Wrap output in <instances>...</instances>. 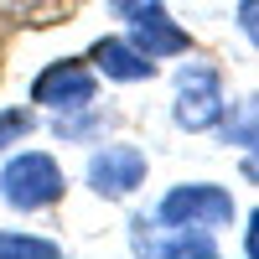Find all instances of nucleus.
<instances>
[{"mask_svg":"<svg viewBox=\"0 0 259 259\" xmlns=\"http://www.w3.org/2000/svg\"><path fill=\"white\" fill-rule=\"evenodd\" d=\"M31 130H36V114H31V109H0V150L21 145Z\"/></svg>","mask_w":259,"mask_h":259,"instance_id":"9b49d317","label":"nucleus"},{"mask_svg":"<svg viewBox=\"0 0 259 259\" xmlns=\"http://www.w3.org/2000/svg\"><path fill=\"white\" fill-rule=\"evenodd\" d=\"M94 130H99V114H89V109H83V119H68V114L57 119V135L62 140H89Z\"/></svg>","mask_w":259,"mask_h":259,"instance_id":"f8f14e48","label":"nucleus"},{"mask_svg":"<svg viewBox=\"0 0 259 259\" xmlns=\"http://www.w3.org/2000/svg\"><path fill=\"white\" fill-rule=\"evenodd\" d=\"M239 31L259 47V0H239Z\"/></svg>","mask_w":259,"mask_h":259,"instance_id":"ddd939ff","label":"nucleus"},{"mask_svg":"<svg viewBox=\"0 0 259 259\" xmlns=\"http://www.w3.org/2000/svg\"><path fill=\"white\" fill-rule=\"evenodd\" d=\"M62 192H68L62 166L47 150H21V156H11L6 171H0V197L16 212H47V207L62 202Z\"/></svg>","mask_w":259,"mask_h":259,"instance_id":"f257e3e1","label":"nucleus"},{"mask_svg":"<svg viewBox=\"0 0 259 259\" xmlns=\"http://www.w3.org/2000/svg\"><path fill=\"white\" fill-rule=\"evenodd\" d=\"M135 233H130V249L135 254H156V259H212L218 254V244H212L207 228H161V233H145V218L130 223Z\"/></svg>","mask_w":259,"mask_h":259,"instance_id":"423d86ee","label":"nucleus"},{"mask_svg":"<svg viewBox=\"0 0 259 259\" xmlns=\"http://www.w3.org/2000/svg\"><path fill=\"white\" fill-rule=\"evenodd\" d=\"M130 26V41H135V47L150 57V62H161V57H182L192 41H187V31L177 26V21H171L166 11H161V0H150L145 11H135L124 21Z\"/></svg>","mask_w":259,"mask_h":259,"instance_id":"0eeeda50","label":"nucleus"},{"mask_svg":"<svg viewBox=\"0 0 259 259\" xmlns=\"http://www.w3.org/2000/svg\"><path fill=\"white\" fill-rule=\"evenodd\" d=\"M244 254H249V259H259V207L249 212V233H244Z\"/></svg>","mask_w":259,"mask_h":259,"instance_id":"2eb2a0df","label":"nucleus"},{"mask_svg":"<svg viewBox=\"0 0 259 259\" xmlns=\"http://www.w3.org/2000/svg\"><path fill=\"white\" fill-rule=\"evenodd\" d=\"M218 130H223V145H244L249 156L259 161V94L244 99V104H239V109H233Z\"/></svg>","mask_w":259,"mask_h":259,"instance_id":"1a4fd4ad","label":"nucleus"},{"mask_svg":"<svg viewBox=\"0 0 259 259\" xmlns=\"http://www.w3.org/2000/svg\"><path fill=\"white\" fill-rule=\"evenodd\" d=\"M150 6V0H109V11L119 16V21H130V16H135V11H145Z\"/></svg>","mask_w":259,"mask_h":259,"instance_id":"dca6fc26","label":"nucleus"},{"mask_svg":"<svg viewBox=\"0 0 259 259\" xmlns=\"http://www.w3.org/2000/svg\"><path fill=\"white\" fill-rule=\"evenodd\" d=\"M62 249L52 239H36V233H16V228H0V259H57Z\"/></svg>","mask_w":259,"mask_h":259,"instance_id":"9d476101","label":"nucleus"},{"mask_svg":"<svg viewBox=\"0 0 259 259\" xmlns=\"http://www.w3.org/2000/svg\"><path fill=\"white\" fill-rule=\"evenodd\" d=\"M156 218L171 223V228H223L233 218V197H228V187H212V182H192V187H171L161 207H156Z\"/></svg>","mask_w":259,"mask_h":259,"instance_id":"7ed1b4c3","label":"nucleus"},{"mask_svg":"<svg viewBox=\"0 0 259 259\" xmlns=\"http://www.w3.org/2000/svg\"><path fill=\"white\" fill-rule=\"evenodd\" d=\"M94 94H99L94 68H89V62H78V57L47 62V68L31 78V104L52 109L57 119H62V114H83V109H94Z\"/></svg>","mask_w":259,"mask_h":259,"instance_id":"f03ea898","label":"nucleus"},{"mask_svg":"<svg viewBox=\"0 0 259 259\" xmlns=\"http://www.w3.org/2000/svg\"><path fill=\"white\" fill-rule=\"evenodd\" d=\"M145 182V156L135 145H104L89 156V187L99 197H130Z\"/></svg>","mask_w":259,"mask_h":259,"instance_id":"39448f33","label":"nucleus"},{"mask_svg":"<svg viewBox=\"0 0 259 259\" xmlns=\"http://www.w3.org/2000/svg\"><path fill=\"white\" fill-rule=\"evenodd\" d=\"M89 62L104 73V78H114V83H140V78H156V62H150L130 36H99L94 41V52Z\"/></svg>","mask_w":259,"mask_h":259,"instance_id":"6e6552de","label":"nucleus"},{"mask_svg":"<svg viewBox=\"0 0 259 259\" xmlns=\"http://www.w3.org/2000/svg\"><path fill=\"white\" fill-rule=\"evenodd\" d=\"M223 78L212 62H187V68L177 73V124L182 130H212L223 124Z\"/></svg>","mask_w":259,"mask_h":259,"instance_id":"20e7f679","label":"nucleus"},{"mask_svg":"<svg viewBox=\"0 0 259 259\" xmlns=\"http://www.w3.org/2000/svg\"><path fill=\"white\" fill-rule=\"evenodd\" d=\"M36 6H41V0H0V16H6V21H26Z\"/></svg>","mask_w":259,"mask_h":259,"instance_id":"4468645a","label":"nucleus"}]
</instances>
